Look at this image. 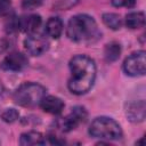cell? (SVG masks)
<instances>
[{"label": "cell", "mask_w": 146, "mask_h": 146, "mask_svg": "<svg viewBox=\"0 0 146 146\" xmlns=\"http://www.w3.org/2000/svg\"><path fill=\"white\" fill-rule=\"evenodd\" d=\"M71 76L67 87L72 94L83 95L88 92L96 79V64L87 55H76L70 60Z\"/></svg>", "instance_id": "6da1fadb"}, {"label": "cell", "mask_w": 146, "mask_h": 146, "mask_svg": "<svg viewBox=\"0 0 146 146\" xmlns=\"http://www.w3.org/2000/svg\"><path fill=\"white\" fill-rule=\"evenodd\" d=\"M66 34L72 41L86 44L95 43L102 36L96 21L86 14L75 15L68 21Z\"/></svg>", "instance_id": "7a4b0ae2"}, {"label": "cell", "mask_w": 146, "mask_h": 146, "mask_svg": "<svg viewBox=\"0 0 146 146\" xmlns=\"http://www.w3.org/2000/svg\"><path fill=\"white\" fill-rule=\"evenodd\" d=\"M46 88L40 83L25 82L21 84L14 92V102L23 107H35L40 105L42 98L46 96Z\"/></svg>", "instance_id": "3957f363"}, {"label": "cell", "mask_w": 146, "mask_h": 146, "mask_svg": "<svg viewBox=\"0 0 146 146\" xmlns=\"http://www.w3.org/2000/svg\"><path fill=\"white\" fill-rule=\"evenodd\" d=\"M89 133L94 138L107 140H117L122 137L120 124L114 119L108 116L96 117L89 127Z\"/></svg>", "instance_id": "277c9868"}, {"label": "cell", "mask_w": 146, "mask_h": 146, "mask_svg": "<svg viewBox=\"0 0 146 146\" xmlns=\"http://www.w3.org/2000/svg\"><path fill=\"white\" fill-rule=\"evenodd\" d=\"M123 71L130 76L144 75L146 71V52L139 50L128 56L123 62Z\"/></svg>", "instance_id": "5b68a950"}, {"label": "cell", "mask_w": 146, "mask_h": 146, "mask_svg": "<svg viewBox=\"0 0 146 146\" xmlns=\"http://www.w3.org/2000/svg\"><path fill=\"white\" fill-rule=\"evenodd\" d=\"M24 47L30 55L40 56L48 50L49 42L43 35L38 34L35 32V33H30V35L24 40Z\"/></svg>", "instance_id": "8992f818"}, {"label": "cell", "mask_w": 146, "mask_h": 146, "mask_svg": "<svg viewBox=\"0 0 146 146\" xmlns=\"http://www.w3.org/2000/svg\"><path fill=\"white\" fill-rule=\"evenodd\" d=\"M88 117V113L84 107L82 106H75L72 108L71 113L65 116L60 122V128L63 131H71L74 130L79 124L86 122Z\"/></svg>", "instance_id": "52a82bcc"}, {"label": "cell", "mask_w": 146, "mask_h": 146, "mask_svg": "<svg viewBox=\"0 0 146 146\" xmlns=\"http://www.w3.org/2000/svg\"><path fill=\"white\" fill-rule=\"evenodd\" d=\"M26 65H27V58L25 57V55L18 51L10 52L1 62V67L6 71H11V72L22 71Z\"/></svg>", "instance_id": "ba28073f"}, {"label": "cell", "mask_w": 146, "mask_h": 146, "mask_svg": "<svg viewBox=\"0 0 146 146\" xmlns=\"http://www.w3.org/2000/svg\"><path fill=\"white\" fill-rule=\"evenodd\" d=\"M40 106L41 108L46 112V113H49V114H54V115H57V114H60L65 107V104L64 102L59 98V97H56V96H44L40 103Z\"/></svg>", "instance_id": "9c48e42d"}, {"label": "cell", "mask_w": 146, "mask_h": 146, "mask_svg": "<svg viewBox=\"0 0 146 146\" xmlns=\"http://www.w3.org/2000/svg\"><path fill=\"white\" fill-rule=\"evenodd\" d=\"M145 114H146V105H145V100L143 99L130 103L127 107V116L132 122L144 121Z\"/></svg>", "instance_id": "30bf717a"}, {"label": "cell", "mask_w": 146, "mask_h": 146, "mask_svg": "<svg viewBox=\"0 0 146 146\" xmlns=\"http://www.w3.org/2000/svg\"><path fill=\"white\" fill-rule=\"evenodd\" d=\"M41 23L42 19L40 15H30L29 17L18 19V29H22L27 33H35L41 26Z\"/></svg>", "instance_id": "8fae6325"}, {"label": "cell", "mask_w": 146, "mask_h": 146, "mask_svg": "<svg viewBox=\"0 0 146 146\" xmlns=\"http://www.w3.org/2000/svg\"><path fill=\"white\" fill-rule=\"evenodd\" d=\"M19 144L24 146H30V145H43L46 144L44 137L39 132V131H27L21 135L19 138Z\"/></svg>", "instance_id": "7c38bea8"}, {"label": "cell", "mask_w": 146, "mask_h": 146, "mask_svg": "<svg viewBox=\"0 0 146 146\" xmlns=\"http://www.w3.org/2000/svg\"><path fill=\"white\" fill-rule=\"evenodd\" d=\"M46 32L52 39H58L63 32V22L58 17H50L46 24Z\"/></svg>", "instance_id": "4fadbf2b"}, {"label": "cell", "mask_w": 146, "mask_h": 146, "mask_svg": "<svg viewBox=\"0 0 146 146\" xmlns=\"http://www.w3.org/2000/svg\"><path fill=\"white\" fill-rule=\"evenodd\" d=\"M125 25L127 27L135 30L143 27L145 25V15L143 11H132L125 16Z\"/></svg>", "instance_id": "5bb4252c"}, {"label": "cell", "mask_w": 146, "mask_h": 146, "mask_svg": "<svg viewBox=\"0 0 146 146\" xmlns=\"http://www.w3.org/2000/svg\"><path fill=\"white\" fill-rule=\"evenodd\" d=\"M120 54H121V47L116 42H111V43L106 44V47L104 49L105 59L107 62H110V63L111 62H115L120 57Z\"/></svg>", "instance_id": "9a60e30c"}, {"label": "cell", "mask_w": 146, "mask_h": 146, "mask_svg": "<svg viewBox=\"0 0 146 146\" xmlns=\"http://www.w3.org/2000/svg\"><path fill=\"white\" fill-rule=\"evenodd\" d=\"M103 22L107 27H110L112 30H119L122 25V21H121L120 15L114 14V13L103 14Z\"/></svg>", "instance_id": "2e32d148"}, {"label": "cell", "mask_w": 146, "mask_h": 146, "mask_svg": "<svg viewBox=\"0 0 146 146\" xmlns=\"http://www.w3.org/2000/svg\"><path fill=\"white\" fill-rule=\"evenodd\" d=\"M18 117H19V113L15 108H7L1 114V119L7 123H13V122L17 121Z\"/></svg>", "instance_id": "e0dca14e"}, {"label": "cell", "mask_w": 146, "mask_h": 146, "mask_svg": "<svg viewBox=\"0 0 146 146\" xmlns=\"http://www.w3.org/2000/svg\"><path fill=\"white\" fill-rule=\"evenodd\" d=\"M78 2H79V0H58L55 3V8L59 9V10H67V9L74 7Z\"/></svg>", "instance_id": "ac0fdd59"}, {"label": "cell", "mask_w": 146, "mask_h": 146, "mask_svg": "<svg viewBox=\"0 0 146 146\" xmlns=\"http://www.w3.org/2000/svg\"><path fill=\"white\" fill-rule=\"evenodd\" d=\"M41 3H42V0H22V7L27 10L35 9Z\"/></svg>", "instance_id": "d6986e66"}, {"label": "cell", "mask_w": 146, "mask_h": 146, "mask_svg": "<svg viewBox=\"0 0 146 146\" xmlns=\"http://www.w3.org/2000/svg\"><path fill=\"white\" fill-rule=\"evenodd\" d=\"M112 5L114 7H127V8H131L135 6L136 0H111Z\"/></svg>", "instance_id": "ffe728a7"}, {"label": "cell", "mask_w": 146, "mask_h": 146, "mask_svg": "<svg viewBox=\"0 0 146 146\" xmlns=\"http://www.w3.org/2000/svg\"><path fill=\"white\" fill-rule=\"evenodd\" d=\"M11 7L10 0H0V16H5L9 13Z\"/></svg>", "instance_id": "44dd1931"}]
</instances>
